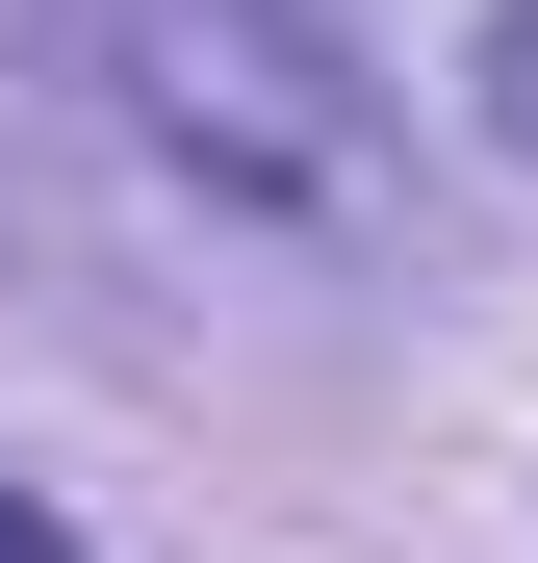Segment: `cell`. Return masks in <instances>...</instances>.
<instances>
[{
    "label": "cell",
    "instance_id": "6da1fadb",
    "mask_svg": "<svg viewBox=\"0 0 538 563\" xmlns=\"http://www.w3.org/2000/svg\"><path fill=\"white\" fill-rule=\"evenodd\" d=\"M103 26H129V103H154L179 154H231V179H283V206H308V179H359V129L308 103V52L256 26V0H103Z\"/></svg>",
    "mask_w": 538,
    "mask_h": 563
},
{
    "label": "cell",
    "instance_id": "7a4b0ae2",
    "mask_svg": "<svg viewBox=\"0 0 538 563\" xmlns=\"http://www.w3.org/2000/svg\"><path fill=\"white\" fill-rule=\"evenodd\" d=\"M487 154L538 179V0H513V26H487Z\"/></svg>",
    "mask_w": 538,
    "mask_h": 563
},
{
    "label": "cell",
    "instance_id": "3957f363",
    "mask_svg": "<svg viewBox=\"0 0 538 563\" xmlns=\"http://www.w3.org/2000/svg\"><path fill=\"white\" fill-rule=\"evenodd\" d=\"M0 563H77V538H52V512H26V487H0Z\"/></svg>",
    "mask_w": 538,
    "mask_h": 563
}]
</instances>
